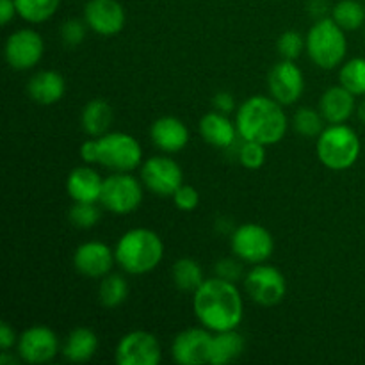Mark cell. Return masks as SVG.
I'll return each instance as SVG.
<instances>
[{
  "instance_id": "obj_1",
  "label": "cell",
  "mask_w": 365,
  "mask_h": 365,
  "mask_svg": "<svg viewBox=\"0 0 365 365\" xmlns=\"http://www.w3.org/2000/svg\"><path fill=\"white\" fill-rule=\"evenodd\" d=\"M192 310L196 319L207 330H235L245 317L242 296L234 282L223 278H209L192 292Z\"/></svg>"
},
{
  "instance_id": "obj_2",
  "label": "cell",
  "mask_w": 365,
  "mask_h": 365,
  "mask_svg": "<svg viewBox=\"0 0 365 365\" xmlns=\"http://www.w3.org/2000/svg\"><path fill=\"white\" fill-rule=\"evenodd\" d=\"M239 138L242 141H255L260 145H277L285 138L289 128L284 106L273 96H250L235 113Z\"/></svg>"
},
{
  "instance_id": "obj_3",
  "label": "cell",
  "mask_w": 365,
  "mask_h": 365,
  "mask_svg": "<svg viewBox=\"0 0 365 365\" xmlns=\"http://www.w3.org/2000/svg\"><path fill=\"white\" fill-rule=\"evenodd\" d=\"M116 264L128 274L152 273L164 257V242L150 228H132L125 232L114 248Z\"/></svg>"
},
{
  "instance_id": "obj_4",
  "label": "cell",
  "mask_w": 365,
  "mask_h": 365,
  "mask_svg": "<svg viewBox=\"0 0 365 365\" xmlns=\"http://www.w3.org/2000/svg\"><path fill=\"white\" fill-rule=\"evenodd\" d=\"M305 50L310 61L321 70H334L341 66L348 53L344 29L335 24L334 18H321L310 27L305 38Z\"/></svg>"
},
{
  "instance_id": "obj_5",
  "label": "cell",
  "mask_w": 365,
  "mask_h": 365,
  "mask_svg": "<svg viewBox=\"0 0 365 365\" xmlns=\"http://www.w3.org/2000/svg\"><path fill=\"white\" fill-rule=\"evenodd\" d=\"M317 157L321 164L331 171H346L360 157V138L351 127L344 123L330 125L317 138Z\"/></svg>"
},
{
  "instance_id": "obj_6",
  "label": "cell",
  "mask_w": 365,
  "mask_h": 365,
  "mask_svg": "<svg viewBox=\"0 0 365 365\" xmlns=\"http://www.w3.org/2000/svg\"><path fill=\"white\" fill-rule=\"evenodd\" d=\"M98 164L114 173H130L141 164L143 150L138 139L127 132H107L96 138Z\"/></svg>"
},
{
  "instance_id": "obj_7",
  "label": "cell",
  "mask_w": 365,
  "mask_h": 365,
  "mask_svg": "<svg viewBox=\"0 0 365 365\" xmlns=\"http://www.w3.org/2000/svg\"><path fill=\"white\" fill-rule=\"evenodd\" d=\"M100 203L113 214H132L143 203V184L130 173H114L103 178Z\"/></svg>"
},
{
  "instance_id": "obj_8",
  "label": "cell",
  "mask_w": 365,
  "mask_h": 365,
  "mask_svg": "<svg viewBox=\"0 0 365 365\" xmlns=\"http://www.w3.org/2000/svg\"><path fill=\"white\" fill-rule=\"evenodd\" d=\"M245 289L257 305L274 307L287 294V280L274 266L266 262L253 264L245 277Z\"/></svg>"
},
{
  "instance_id": "obj_9",
  "label": "cell",
  "mask_w": 365,
  "mask_h": 365,
  "mask_svg": "<svg viewBox=\"0 0 365 365\" xmlns=\"http://www.w3.org/2000/svg\"><path fill=\"white\" fill-rule=\"evenodd\" d=\"M232 252L246 264H262L273 255L274 239L266 227L259 223H245L230 235Z\"/></svg>"
},
{
  "instance_id": "obj_10",
  "label": "cell",
  "mask_w": 365,
  "mask_h": 365,
  "mask_svg": "<svg viewBox=\"0 0 365 365\" xmlns=\"http://www.w3.org/2000/svg\"><path fill=\"white\" fill-rule=\"evenodd\" d=\"M43 53H45V41L34 29L14 31L13 34H9L4 46L7 64L16 71H27L38 66L39 61L43 59Z\"/></svg>"
},
{
  "instance_id": "obj_11",
  "label": "cell",
  "mask_w": 365,
  "mask_h": 365,
  "mask_svg": "<svg viewBox=\"0 0 365 365\" xmlns=\"http://www.w3.org/2000/svg\"><path fill=\"white\" fill-rule=\"evenodd\" d=\"M141 180L148 191L157 196H173L184 184V173L177 160L168 155L150 157L141 170Z\"/></svg>"
},
{
  "instance_id": "obj_12",
  "label": "cell",
  "mask_w": 365,
  "mask_h": 365,
  "mask_svg": "<svg viewBox=\"0 0 365 365\" xmlns=\"http://www.w3.org/2000/svg\"><path fill=\"white\" fill-rule=\"evenodd\" d=\"M163 359V349L153 334L134 330L123 335L116 346L114 360L120 365H157Z\"/></svg>"
},
{
  "instance_id": "obj_13",
  "label": "cell",
  "mask_w": 365,
  "mask_h": 365,
  "mask_svg": "<svg viewBox=\"0 0 365 365\" xmlns=\"http://www.w3.org/2000/svg\"><path fill=\"white\" fill-rule=\"evenodd\" d=\"M267 89L269 95L282 106L296 103L305 91V77L302 68L294 61H278L267 75Z\"/></svg>"
},
{
  "instance_id": "obj_14",
  "label": "cell",
  "mask_w": 365,
  "mask_h": 365,
  "mask_svg": "<svg viewBox=\"0 0 365 365\" xmlns=\"http://www.w3.org/2000/svg\"><path fill=\"white\" fill-rule=\"evenodd\" d=\"M59 351V339L48 327L36 324L18 337V355L25 364H48Z\"/></svg>"
},
{
  "instance_id": "obj_15",
  "label": "cell",
  "mask_w": 365,
  "mask_h": 365,
  "mask_svg": "<svg viewBox=\"0 0 365 365\" xmlns=\"http://www.w3.org/2000/svg\"><path fill=\"white\" fill-rule=\"evenodd\" d=\"M210 330L203 328H187L177 334L171 344L175 362L180 365H202L210 364V349H212Z\"/></svg>"
},
{
  "instance_id": "obj_16",
  "label": "cell",
  "mask_w": 365,
  "mask_h": 365,
  "mask_svg": "<svg viewBox=\"0 0 365 365\" xmlns=\"http://www.w3.org/2000/svg\"><path fill=\"white\" fill-rule=\"evenodd\" d=\"M84 20L93 32L100 36H116L123 31L127 14L118 0H88Z\"/></svg>"
},
{
  "instance_id": "obj_17",
  "label": "cell",
  "mask_w": 365,
  "mask_h": 365,
  "mask_svg": "<svg viewBox=\"0 0 365 365\" xmlns=\"http://www.w3.org/2000/svg\"><path fill=\"white\" fill-rule=\"evenodd\" d=\"M116 255L113 250L100 241L82 242L73 253V266L82 277L103 278L110 273Z\"/></svg>"
},
{
  "instance_id": "obj_18",
  "label": "cell",
  "mask_w": 365,
  "mask_h": 365,
  "mask_svg": "<svg viewBox=\"0 0 365 365\" xmlns=\"http://www.w3.org/2000/svg\"><path fill=\"white\" fill-rule=\"evenodd\" d=\"M150 139L163 152L178 153L187 146L189 128L180 118L163 116L150 127Z\"/></svg>"
},
{
  "instance_id": "obj_19",
  "label": "cell",
  "mask_w": 365,
  "mask_h": 365,
  "mask_svg": "<svg viewBox=\"0 0 365 365\" xmlns=\"http://www.w3.org/2000/svg\"><path fill=\"white\" fill-rule=\"evenodd\" d=\"M103 178L91 166H78L66 178V191L73 202H100Z\"/></svg>"
},
{
  "instance_id": "obj_20",
  "label": "cell",
  "mask_w": 365,
  "mask_h": 365,
  "mask_svg": "<svg viewBox=\"0 0 365 365\" xmlns=\"http://www.w3.org/2000/svg\"><path fill=\"white\" fill-rule=\"evenodd\" d=\"M200 134L203 141L216 148H230L234 146L239 132L237 125L228 118V114L212 110L200 120Z\"/></svg>"
},
{
  "instance_id": "obj_21",
  "label": "cell",
  "mask_w": 365,
  "mask_h": 365,
  "mask_svg": "<svg viewBox=\"0 0 365 365\" xmlns=\"http://www.w3.org/2000/svg\"><path fill=\"white\" fill-rule=\"evenodd\" d=\"M27 93L39 106H52L64 96L66 82L59 71L41 70L31 77L27 84Z\"/></svg>"
},
{
  "instance_id": "obj_22",
  "label": "cell",
  "mask_w": 365,
  "mask_h": 365,
  "mask_svg": "<svg viewBox=\"0 0 365 365\" xmlns=\"http://www.w3.org/2000/svg\"><path fill=\"white\" fill-rule=\"evenodd\" d=\"M319 113L330 125L346 123L355 113V95L344 86H334L321 96Z\"/></svg>"
},
{
  "instance_id": "obj_23",
  "label": "cell",
  "mask_w": 365,
  "mask_h": 365,
  "mask_svg": "<svg viewBox=\"0 0 365 365\" xmlns=\"http://www.w3.org/2000/svg\"><path fill=\"white\" fill-rule=\"evenodd\" d=\"M98 349V337L91 328H75L68 334L63 344V356L68 362L84 364L95 356Z\"/></svg>"
},
{
  "instance_id": "obj_24",
  "label": "cell",
  "mask_w": 365,
  "mask_h": 365,
  "mask_svg": "<svg viewBox=\"0 0 365 365\" xmlns=\"http://www.w3.org/2000/svg\"><path fill=\"white\" fill-rule=\"evenodd\" d=\"M114 120V110L110 103L103 98H95L84 106L81 113L82 130L91 138L107 134Z\"/></svg>"
},
{
  "instance_id": "obj_25",
  "label": "cell",
  "mask_w": 365,
  "mask_h": 365,
  "mask_svg": "<svg viewBox=\"0 0 365 365\" xmlns=\"http://www.w3.org/2000/svg\"><path fill=\"white\" fill-rule=\"evenodd\" d=\"M245 337L235 330L217 331L212 337V349H210V364L223 365L237 360L245 351Z\"/></svg>"
},
{
  "instance_id": "obj_26",
  "label": "cell",
  "mask_w": 365,
  "mask_h": 365,
  "mask_svg": "<svg viewBox=\"0 0 365 365\" xmlns=\"http://www.w3.org/2000/svg\"><path fill=\"white\" fill-rule=\"evenodd\" d=\"M171 277H173V284L177 285V289L184 292H195L205 280L202 266L195 259H187V257L178 259L173 264Z\"/></svg>"
},
{
  "instance_id": "obj_27",
  "label": "cell",
  "mask_w": 365,
  "mask_h": 365,
  "mask_svg": "<svg viewBox=\"0 0 365 365\" xmlns=\"http://www.w3.org/2000/svg\"><path fill=\"white\" fill-rule=\"evenodd\" d=\"M16 13L29 24H43L57 13L61 0H14Z\"/></svg>"
},
{
  "instance_id": "obj_28",
  "label": "cell",
  "mask_w": 365,
  "mask_h": 365,
  "mask_svg": "<svg viewBox=\"0 0 365 365\" xmlns=\"http://www.w3.org/2000/svg\"><path fill=\"white\" fill-rule=\"evenodd\" d=\"M128 298V284L121 274L109 273L102 278L98 299L106 309H116Z\"/></svg>"
},
{
  "instance_id": "obj_29",
  "label": "cell",
  "mask_w": 365,
  "mask_h": 365,
  "mask_svg": "<svg viewBox=\"0 0 365 365\" xmlns=\"http://www.w3.org/2000/svg\"><path fill=\"white\" fill-rule=\"evenodd\" d=\"M331 18L344 31H356L365 24V7L359 0H341L331 7Z\"/></svg>"
},
{
  "instance_id": "obj_30",
  "label": "cell",
  "mask_w": 365,
  "mask_h": 365,
  "mask_svg": "<svg viewBox=\"0 0 365 365\" xmlns=\"http://www.w3.org/2000/svg\"><path fill=\"white\" fill-rule=\"evenodd\" d=\"M292 128L296 134L307 139L319 138L321 132L324 130V118L312 107H299L292 116Z\"/></svg>"
},
{
  "instance_id": "obj_31",
  "label": "cell",
  "mask_w": 365,
  "mask_h": 365,
  "mask_svg": "<svg viewBox=\"0 0 365 365\" xmlns=\"http://www.w3.org/2000/svg\"><path fill=\"white\" fill-rule=\"evenodd\" d=\"M339 81L348 91L355 96L365 95V59L364 57H355L342 64L339 71Z\"/></svg>"
},
{
  "instance_id": "obj_32",
  "label": "cell",
  "mask_w": 365,
  "mask_h": 365,
  "mask_svg": "<svg viewBox=\"0 0 365 365\" xmlns=\"http://www.w3.org/2000/svg\"><path fill=\"white\" fill-rule=\"evenodd\" d=\"M100 216H102V212H100L98 205L91 202H75V205L68 212L71 225L81 228V230H89V228L95 227L100 221Z\"/></svg>"
},
{
  "instance_id": "obj_33",
  "label": "cell",
  "mask_w": 365,
  "mask_h": 365,
  "mask_svg": "<svg viewBox=\"0 0 365 365\" xmlns=\"http://www.w3.org/2000/svg\"><path fill=\"white\" fill-rule=\"evenodd\" d=\"M307 46L305 39L299 34L298 31H285L282 32L280 38L277 41V50L280 53L282 59L296 61L299 56H302L303 48Z\"/></svg>"
},
{
  "instance_id": "obj_34",
  "label": "cell",
  "mask_w": 365,
  "mask_h": 365,
  "mask_svg": "<svg viewBox=\"0 0 365 365\" xmlns=\"http://www.w3.org/2000/svg\"><path fill=\"white\" fill-rule=\"evenodd\" d=\"M239 160L246 170H260L266 163V145L255 141H242L239 148Z\"/></svg>"
},
{
  "instance_id": "obj_35",
  "label": "cell",
  "mask_w": 365,
  "mask_h": 365,
  "mask_svg": "<svg viewBox=\"0 0 365 365\" xmlns=\"http://www.w3.org/2000/svg\"><path fill=\"white\" fill-rule=\"evenodd\" d=\"M88 29L89 27L86 20L70 18V20L63 21V25H61V39L66 46H78L86 39Z\"/></svg>"
},
{
  "instance_id": "obj_36",
  "label": "cell",
  "mask_w": 365,
  "mask_h": 365,
  "mask_svg": "<svg viewBox=\"0 0 365 365\" xmlns=\"http://www.w3.org/2000/svg\"><path fill=\"white\" fill-rule=\"evenodd\" d=\"M173 202L177 205V209L182 210V212H192L200 205V192L192 185L182 184L175 191Z\"/></svg>"
},
{
  "instance_id": "obj_37",
  "label": "cell",
  "mask_w": 365,
  "mask_h": 365,
  "mask_svg": "<svg viewBox=\"0 0 365 365\" xmlns=\"http://www.w3.org/2000/svg\"><path fill=\"white\" fill-rule=\"evenodd\" d=\"M242 260L241 259H221L216 264V277L228 282H237L242 278Z\"/></svg>"
},
{
  "instance_id": "obj_38",
  "label": "cell",
  "mask_w": 365,
  "mask_h": 365,
  "mask_svg": "<svg viewBox=\"0 0 365 365\" xmlns=\"http://www.w3.org/2000/svg\"><path fill=\"white\" fill-rule=\"evenodd\" d=\"M212 106L216 107L217 113H223V114H230L234 113L235 109V98L232 93L228 91H220L214 95L212 98Z\"/></svg>"
},
{
  "instance_id": "obj_39",
  "label": "cell",
  "mask_w": 365,
  "mask_h": 365,
  "mask_svg": "<svg viewBox=\"0 0 365 365\" xmlns=\"http://www.w3.org/2000/svg\"><path fill=\"white\" fill-rule=\"evenodd\" d=\"M78 153L86 164H98V141H96V138L82 143Z\"/></svg>"
},
{
  "instance_id": "obj_40",
  "label": "cell",
  "mask_w": 365,
  "mask_h": 365,
  "mask_svg": "<svg viewBox=\"0 0 365 365\" xmlns=\"http://www.w3.org/2000/svg\"><path fill=\"white\" fill-rule=\"evenodd\" d=\"M14 344H18L16 331L9 327V323H2V327H0V349L9 351Z\"/></svg>"
},
{
  "instance_id": "obj_41",
  "label": "cell",
  "mask_w": 365,
  "mask_h": 365,
  "mask_svg": "<svg viewBox=\"0 0 365 365\" xmlns=\"http://www.w3.org/2000/svg\"><path fill=\"white\" fill-rule=\"evenodd\" d=\"M307 9H309L310 16L321 20V18H327V13L330 11V4H328V0H309Z\"/></svg>"
},
{
  "instance_id": "obj_42",
  "label": "cell",
  "mask_w": 365,
  "mask_h": 365,
  "mask_svg": "<svg viewBox=\"0 0 365 365\" xmlns=\"http://www.w3.org/2000/svg\"><path fill=\"white\" fill-rule=\"evenodd\" d=\"M14 14H18L14 0H0V21H2V25H9Z\"/></svg>"
},
{
  "instance_id": "obj_43",
  "label": "cell",
  "mask_w": 365,
  "mask_h": 365,
  "mask_svg": "<svg viewBox=\"0 0 365 365\" xmlns=\"http://www.w3.org/2000/svg\"><path fill=\"white\" fill-rule=\"evenodd\" d=\"M18 360L14 359L13 355H9V351H2V355H0V364L2 365H9V364H16Z\"/></svg>"
},
{
  "instance_id": "obj_44",
  "label": "cell",
  "mask_w": 365,
  "mask_h": 365,
  "mask_svg": "<svg viewBox=\"0 0 365 365\" xmlns=\"http://www.w3.org/2000/svg\"><path fill=\"white\" fill-rule=\"evenodd\" d=\"M356 113H359V118H360V121H362V123H365V102H362L359 106V109H356Z\"/></svg>"
}]
</instances>
